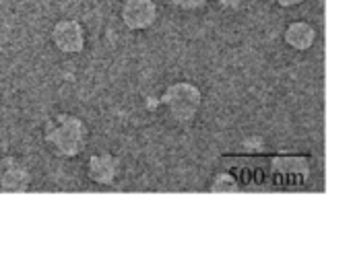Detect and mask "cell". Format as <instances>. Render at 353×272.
Masks as SVG:
<instances>
[{
  "instance_id": "obj_1",
  "label": "cell",
  "mask_w": 353,
  "mask_h": 272,
  "mask_svg": "<svg viewBox=\"0 0 353 272\" xmlns=\"http://www.w3.org/2000/svg\"><path fill=\"white\" fill-rule=\"evenodd\" d=\"M89 143V128L81 116L58 112L43 124V145L60 159L79 157Z\"/></svg>"
},
{
  "instance_id": "obj_2",
  "label": "cell",
  "mask_w": 353,
  "mask_h": 272,
  "mask_svg": "<svg viewBox=\"0 0 353 272\" xmlns=\"http://www.w3.org/2000/svg\"><path fill=\"white\" fill-rule=\"evenodd\" d=\"M52 45L64 56H77L87 45V33L81 21L77 19H60L54 23L50 31Z\"/></svg>"
},
{
  "instance_id": "obj_3",
  "label": "cell",
  "mask_w": 353,
  "mask_h": 272,
  "mask_svg": "<svg viewBox=\"0 0 353 272\" xmlns=\"http://www.w3.org/2000/svg\"><path fill=\"white\" fill-rule=\"evenodd\" d=\"M31 169L14 155L0 157V192L2 194H25L31 188Z\"/></svg>"
},
{
  "instance_id": "obj_4",
  "label": "cell",
  "mask_w": 353,
  "mask_h": 272,
  "mask_svg": "<svg viewBox=\"0 0 353 272\" xmlns=\"http://www.w3.org/2000/svg\"><path fill=\"white\" fill-rule=\"evenodd\" d=\"M163 105L168 107L170 116L176 120H190L199 107V91L188 85V83H178L172 85L165 93H163Z\"/></svg>"
},
{
  "instance_id": "obj_5",
  "label": "cell",
  "mask_w": 353,
  "mask_h": 272,
  "mask_svg": "<svg viewBox=\"0 0 353 272\" xmlns=\"http://www.w3.org/2000/svg\"><path fill=\"white\" fill-rule=\"evenodd\" d=\"M120 19L130 31H145L157 21L155 0H124Z\"/></svg>"
},
{
  "instance_id": "obj_6",
  "label": "cell",
  "mask_w": 353,
  "mask_h": 272,
  "mask_svg": "<svg viewBox=\"0 0 353 272\" xmlns=\"http://www.w3.org/2000/svg\"><path fill=\"white\" fill-rule=\"evenodd\" d=\"M87 178L97 186H112L120 176V161L112 153H95L85 165Z\"/></svg>"
},
{
  "instance_id": "obj_7",
  "label": "cell",
  "mask_w": 353,
  "mask_h": 272,
  "mask_svg": "<svg viewBox=\"0 0 353 272\" xmlns=\"http://www.w3.org/2000/svg\"><path fill=\"white\" fill-rule=\"evenodd\" d=\"M285 41L294 48V50H308L314 41V31L310 25L306 23H292L285 31Z\"/></svg>"
},
{
  "instance_id": "obj_8",
  "label": "cell",
  "mask_w": 353,
  "mask_h": 272,
  "mask_svg": "<svg viewBox=\"0 0 353 272\" xmlns=\"http://www.w3.org/2000/svg\"><path fill=\"white\" fill-rule=\"evenodd\" d=\"M170 2L176 4V6H182V8H194V6L203 4L205 0H170Z\"/></svg>"
},
{
  "instance_id": "obj_9",
  "label": "cell",
  "mask_w": 353,
  "mask_h": 272,
  "mask_svg": "<svg viewBox=\"0 0 353 272\" xmlns=\"http://www.w3.org/2000/svg\"><path fill=\"white\" fill-rule=\"evenodd\" d=\"M279 4H283V6H294V4H300L302 0H277Z\"/></svg>"
}]
</instances>
